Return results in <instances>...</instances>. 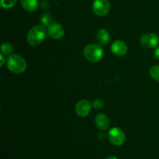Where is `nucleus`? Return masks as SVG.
I'll use <instances>...</instances> for the list:
<instances>
[{
	"mask_svg": "<svg viewBox=\"0 0 159 159\" xmlns=\"http://www.w3.org/2000/svg\"><path fill=\"white\" fill-rule=\"evenodd\" d=\"M47 34V30L44 26L37 25L31 28L27 34V42L31 46H37L40 44L45 39Z\"/></svg>",
	"mask_w": 159,
	"mask_h": 159,
	"instance_id": "f257e3e1",
	"label": "nucleus"
},
{
	"mask_svg": "<svg viewBox=\"0 0 159 159\" xmlns=\"http://www.w3.org/2000/svg\"><path fill=\"white\" fill-rule=\"evenodd\" d=\"M83 54L87 61L92 63H97L103 57L104 51L101 46L96 43H92L85 47Z\"/></svg>",
	"mask_w": 159,
	"mask_h": 159,
	"instance_id": "f03ea898",
	"label": "nucleus"
},
{
	"mask_svg": "<svg viewBox=\"0 0 159 159\" xmlns=\"http://www.w3.org/2000/svg\"><path fill=\"white\" fill-rule=\"evenodd\" d=\"M26 62L18 54H10L7 59V68L14 74H22L26 69Z\"/></svg>",
	"mask_w": 159,
	"mask_h": 159,
	"instance_id": "7ed1b4c3",
	"label": "nucleus"
},
{
	"mask_svg": "<svg viewBox=\"0 0 159 159\" xmlns=\"http://www.w3.org/2000/svg\"><path fill=\"white\" fill-rule=\"evenodd\" d=\"M108 138L110 143L115 146H121L126 141V134L120 128L113 127L109 131Z\"/></svg>",
	"mask_w": 159,
	"mask_h": 159,
	"instance_id": "20e7f679",
	"label": "nucleus"
},
{
	"mask_svg": "<svg viewBox=\"0 0 159 159\" xmlns=\"http://www.w3.org/2000/svg\"><path fill=\"white\" fill-rule=\"evenodd\" d=\"M141 46L145 48H153L157 47L159 43V37L157 34L153 33L145 34L141 37L140 40Z\"/></svg>",
	"mask_w": 159,
	"mask_h": 159,
	"instance_id": "39448f33",
	"label": "nucleus"
},
{
	"mask_svg": "<svg viewBox=\"0 0 159 159\" xmlns=\"http://www.w3.org/2000/svg\"><path fill=\"white\" fill-rule=\"evenodd\" d=\"M110 3L107 0H95L93 5V12L99 16H104L109 12Z\"/></svg>",
	"mask_w": 159,
	"mask_h": 159,
	"instance_id": "423d86ee",
	"label": "nucleus"
},
{
	"mask_svg": "<svg viewBox=\"0 0 159 159\" xmlns=\"http://www.w3.org/2000/svg\"><path fill=\"white\" fill-rule=\"evenodd\" d=\"M93 104L87 99H81L75 106V112L80 117H85L91 112Z\"/></svg>",
	"mask_w": 159,
	"mask_h": 159,
	"instance_id": "0eeeda50",
	"label": "nucleus"
},
{
	"mask_svg": "<svg viewBox=\"0 0 159 159\" xmlns=\"http://www.w3.org/2000/svg\"><path fill=\"white\" fill-rule=\"evenodd\" d=\"M47 32H48L49 37H51V38L58 40V39L63 37L64 34H65V30L61 24L53 22L48 26Z\"/></svg>",
	"mask_w": 159,
	"mask_h": 159,
	"instance_id": "6e6552de",
	"label": "nucleus"
},
{
	"mask_svg": "<svg viewBox=\"0 0 159 159\" xmlns=\"http://www.w3.org/2000/svg\"><path fill=\"white\" fill-rule=\"evenodd\" d=\"M128 51V48L127 45L126 44L125 42L123 40H115L111 45V51L118 57H123V56L126 55Z\"/></svg>",
	"mask_w": 159,
	"mask_h": 159,
	"instance_id": "1a4fd4ad",
	"label": "nucleus"
},
{
	"mask_svg": "<svg viewBox=\"0 0 159 159\" xmlns=\"http://www.w3.org/2000/svg\"><path fill=\"white\" fill-rule=\"evenodd\" d=\"M95 123L97 128L100 130H106L110 127V119L103 113H99L96 116Z\"/></svg>",
	"mask_w": 159,
	"mask_h": 159,
	"instance_id": "9d476101",
	"label": "nucleus"
},
{
	"mask_svg": "<svg viewBox=\"0 0 159 159\" xmlns=\"http://www.w3.org/2000/svg\"><path fill=\"white\" fill-rule=\"evenodd\" d=\"M96 39L98 42L102 45H107L110 42V33L106 29H100L96 34Z\"/></svg>",
	"mask_w": 159,
	"mask_h": 159,
	"instance_id": "9b49d317",
	"label": "nucleus"
},
{
	"mask_svg": "<svg viewBox=\"0 0 159 159\" xmlns=\"http://www.w3.org/2000/svg\"><path fill=\"white\" fill-rule=\"evenodd\" d=\"M21 5L27 12H34L39 6L37 0H21Z\"/></svg>",
	"mask_w": 159,
	"mask_h": 159,
	"instance_id": "f8f14e48",
	"label": "nucleus"
},
{
	"mask_svg": "<svg viewBox=\"0 0 159 159\" xmlns=\"http://www.w3.org/2000/svg\"><path fill=\"white\" fill-rule=\"evenodd\" d=\"M53 20H54V17L50 13L42 14L41 17H40V22H41V23L43 24V26H47V27L51 23H53Z\"/></svg>",
	"mask_w": 159,
	"mask_h": 159,
	"instance_id": "ddd939ff",
	"label": "nucleus"
},
{
	"mask_svg": "<svg viewBox=\"0 0 159 159\" xmlns=\"http://www.w3.org/2000/svg\"><path fill=\"white\" fill-rule=\"evenodd\" d=\"M1 51L5 55H10L12 52V46L9 43H2L1 46Z\"/></svg>",
	"mask_w": 159,
	"mask_h": 159,
	"instance_id": "4468645a",
	"label": "nucleus"
},
{
	"mask_svg": "<svg viewBox=\"0 0 159 159\" xmlns=\"http://www.w3.org/2000/svg\"><path fill=\"white\" fill-rule=\"evenodd\" d=\"M150 75L154 80L159 82V65H154L150 68Z\"/></svg>",
	"mask_w": 159,
	"mask_h": 159,
	"instance_id": "2eb2a0df",
	"label": "nucleus"
},
{
	"mask_svg": "<svg viewBox=\"0 0 159 159\" xmlns=\"http://www.w3.org/2000/svg\"><path fill=\"white\" fill-rule=\"evenodd\" d=\"M16 3V0H1V6L3 9H9L13 7Z\"/></svg>",
	"mask_w": 159,
	"mask_h": 159,
	"instance_id": "dca6fc26",
	"label": "nucleus"
},
{
	"mask_svg": "<svg viewBox=\"0 0 159 159\" xmlns=\"http://www.w3.org/2000/svg\"><path fill=\"white\" fill-rule=\"evenodd\" d=\"M93 107H94L96 110H101V109L103 108L104 107V102L102 99H96L93 101Z\"/></svg>",
	"mask_w": 159,
	"mask_h": 159,
	"instance_id": "f3484780",
	"label": "nucleus"
},
{
	"mask_svg": "<svg viewBox=\"0 0 159 159\" xmlns=\"http://www.w3.org/2000/svg\"><path fill=\"white\" fill-rule=\"evenodd\" d=\"M154 57L155 58L159 59V46L157 47L155 49V51H154Z\"/></svg>",
	"mask_w": 159,
	"mask_h": 159,
	"instance_id": "a211bd4d",
	"label": "nucleus"
},
{
	"mask_svg": "<svg viewBox=\"0 0 159 159\" xmlns=\"http://www.w3.org/2000/svg\"><path fill=\"white\" fill-rule=\"evenodd\" d=\"M50 6V3L48 1H43L41 2V7L43 9H48Z\"/></svg>",
	"mask_w": 159,
	"mask_h": 159,
	"instance_id": "6ab92c4d",
	"label": "nucleus"
},
{
	"mask_svg": "<svg viewBox=\"0 0 159 159\" xmlns=\"http://www.w3.org/2000/svg\"><path fill=\"white\" fill-rule=\"evenodd\" d=\"M0 57H1V66H3V65H4L5 63V57L4 56H3V54H2L1 55H0Z\"/></svg>",
	"mask_w": 159,
	"mask_h": 159,
	"instance_id": "aec40b11",
	"label": "nucleus"
},
{
	"mask_svg": "<svg viewBox=\"0 0 159 159\" xmlns=\"http://www.w3.org/2000/svg\"><path fill=\"white\" fill-rule=\"evenodd\" d=\"M106 159H118V158L114 156H110V157H108V158H107Z\"/></svg>",
	"mask_w": 159,
	"mask_h": 159,
	"instance_id": "412c9836",
	"label": "nucleus"
}]
</instances>
